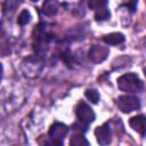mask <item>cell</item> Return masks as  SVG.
<instances>
[{"label": "cell", "instance_id": "ba28073f", "mask_svg": "<svg viewBox=\"0 0 146 146\" xmlns=\"http://www.w3.org/2000/svg\"><path fill=\"white\" fill-rule=\"evenodd\" d=\"M95 136L96 139L98 141V144L100 145H107L111 143L112 140V131L110 128V123L106 122L103 125H99L96 128L95 130Z\"/></svg>", "mask_w": 146, "mask_h": 146}, {"label": "cell", "instance_id": "5bb4252c", "mask_svg": "<svg viewBox=\"0 0 146 146\" xmlns=\"http://www.w3.org/2000/svg\"><path fill=\"white\" fill-rule=\"evenodd\" d=\"M30 21H31V14H30V11H29V10H26V9L22 10V11H21V14L18 15L17 23H18L21 26H24V25H26Z\"/></svg>", "mask_w": 146, "mask_h": 146}, {"label": "cell", "instance_id": "9a60e30c", "mask_svg": "<svg viewBox=\"0 0 146 146\" xmlns=\"http://www.w3.org/2000/svg\"><path fill=\"white\" fill-rule=\"evenodd\" d=\"M84 96L92 103V104H97L99 100V94L96 89H87L84 91Z\"/></svg>", "mask_w": 146, "mask_h": 146}, {"label": "cell", "instance_id": "6da1fadb", "mask_svg": "<svg viewBox=\"0 0 146 146\" xmlns=\"http://www.w3.org/2000/svg\"><path fill=\"white\" fill-rule=\"evenodd\" d=\"M51 40V34L47 31L46 25L40 24L34 29L33 33V48L38 56L43 57L47 54L49 42Z\"/></svg>", "mask_w": 146, "mask_h": 146}, {"label": "cell", "instance_id": "277c9868", "mask_svg": "<svg viewBox=\"0 0 146 146\" xmlns=\"http://www.w3.org/2000/svg\"><path fill=\"white\" fill-rule=\"evenodd\" d=\"M119 110L123 113H130L140 108V99L131 95H123L116 99Z\"/></svg>", "mask_w": 146, "mask_h": 146}, {"label": "cell", "instance_id": "7a4b0ae2", "mask_svg": "<svg viewBox=\"0 0 146 146\" xmlns=\"http://www.w3.org/2000/svg\"><path fill=\"white\" fill-rule=\"evenodd\" d=\"M117 87L121 91L132 94L138 92L143 89V82L135 73H127L117 79Z\"/></svg>", "mask_w": 146, "mask_h": 146}, {"label": "cell", "instance_id": "3957f363", "mask_svg": "<svg viewBox=\"0 0 146 146\" xmlns=\"http://www.w3.org/2000/svg\"><path fill=\"white\" fill-rule=\"evenodd\" d=\"M42 67H43L42 57H40L38 55L29 56L22 63L23 74L26 78H30V79H33V78L38 76L40 74V72L42 71Z\"/></svg>", "mask_w": 146, "mask_h": 146}, {"label": "cell", "instance_id": "7c38bea8", "mask_svg": "<svg viewBox=\"0 0 146 146\" xmlns=\"http://www.w3.org/2000/svg\"><path fill=\"white\" fill-rule=\"evenodd\" d=\"M108 0H88V6L90 9H92L95 13L103 10L107 7Z\"/></svg>", "mask_w": 146, "mask_h": 146}, {"label": "cell", "instance_id": "ac0fdd59", "mask_svg": "<svg viewBox=\"0 0 146 146\" xmlns=\"http://www.w3.org/2000/svg\"><path fill=\"white\" fill-rule=\"evenodd\" d=\"M137 2H138V0H131V2H130V3H127L125 6H127L128 8H130V10L133 13L135 9H136V5H137Z\"/></svg>", "mask_w": 146, "mask_h": 146}, {"label": "cell", "instance_id": "8fae6325", "mask_svg": "<svg viewBox=\"0 0 146 146\" xmlns=\"http://www.w3.org/2000/svg\"><path fill=\"white\" fill-rule=\"evenodd\" d=\"M59 9V2L57 0H44L42 5V13L46 16H54Z\"/></svg>", "mask_w": 146, "mask_h": 146}, {"label": "cell", "instance_id": "30bf717a", "mask_svg": "<svg viewBox=\"0 0 146 146\" xmlns=\"http://www.w3.org/2000/svg\"><path fill=\"white\" fill-rule=\"evenodd\" d=\"M124 40H125L124 35L120 32H113V33H110V34H106L103 36V41L110 46H117V44L124 42Z\"/></svg>", "mask_w": 146, "mask_h": 146}, {"label": "cell", "instance_id": "5b68a950", "mask_svg": "<svg viewBox=\"0 0 146 146\" xmlns=\"http://www.w3.org/2000/svg\"><path fill=\"white\" fill-rule=\"evenodd\" d=\"M68 132V128L66 124L60 123V122H55L49 131H48V137L50 139L49 144L52 145H62L63 144V139L65 138V136Z\"/></svg>", "mask_w": 146, "mask_h": 146}, {"label": "cell", "instance_id": "e0dca14e", "mask_svg": "<svg viewBox=\"0 0 146 146\" xmlns=\"http://www.w3.org/2000/svg\"><path fill=\"white\" fill-rule=\"evenodd\" d=\"M17 6V0H6L3 3V13H7L8 10H14Z\"/></svg>", "mask_w": 146, "mask_h": 146}, {"label": "cell", "instance_id": "9c48e42d", "mask_svg": "<svg viewBox=\"0 0 146 146\" xmlns=\"http://www.w3.org/2000/svg\"><path fill=\"white\" fill-rule=\"evenodd\" d=\"M130 127L141 136L146 135V116L145 115H136L129 120Z\"/></svg>", "mask_w": 146, "mask_h": 146}, {"label": "cell", "instance_id": "d6986e66", "mask_svg": "<svg viewBox=\"0 0 146 146\" xmlns=\"http://www.w3.org/2000/svg\"><path fill=\"white\" fill-rule=\"evenodd\" d=\"M144 74H145V76H146V66L144 67Z\"/></svg>", "mask_w": 146, "mask_h": 146}, {"label": "cell", "instance_id": "2e32d148", "mask_svg": "<svg viewBox=\"0 0 146 146\" xmlns=\"http://www.w3.org/2000/svg\"><path fill=\"white\" fill-rule=\"evenodd\" d=\"M110 17H111V13L108 11L107 8L103 9V10H99V11H97V13L95 14L96 21H106V19H108Z\"/></svg>", "mask_w": 146, "mask_h": 146}, {"label": "cell", "instance_id": "8992f818", "mask_svg": "<svg viewBox=\"0 0 146 146\" xmlns=\"http://www.w3.org/2000/svg\"><path fill=\"white\" fill-rule=\"evenodd\" d=\"M75 115H76L79 122L82 123V124H84V125H87V127L91 122H94L95 119H96L95 112L84 102H80L76 105V107H75Z\"/></svg>", "mask_w": 146, "mask_h": 146}, {"label": "cell", "instance_id": "4fadbf2b", "mask_svg": "<svg viewBox=\"0 0 146 146\" xmlns=\"http://www.w3.org/2000/svg\"><path fill=\"white\" fill-rule=\"evenodd\" d=\"M70 145H74V146H81V145H89L88 140L82 136V133H76L74 136H72L71 140H70Z\"/></svg>", "mask_w": 146, "mask_h": 146}, {"label": "cell", "instance_id": "52a82bcc", "mask_svg": "<svg viewBox=\"0 0 146 146\" xmlns=\"http://www.w3.org/2000/svg\"><path fill=\"white\" fill-rule=\"evenodd\" d=\"M108 54H110V50L106 46L94 44L90 47V49L88 51V58L94 64H99L107 58Z\"/></svg>", "mask_w": 146, "mask_h": 146}]
</instances>
